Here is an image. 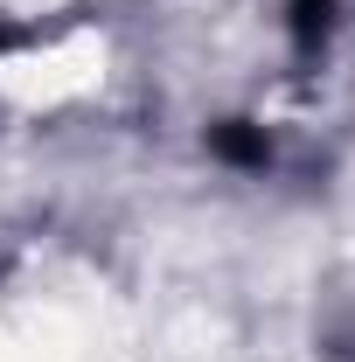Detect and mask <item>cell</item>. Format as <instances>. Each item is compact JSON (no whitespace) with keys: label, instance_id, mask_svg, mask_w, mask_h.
I'll return each mask as SVG.
<instances>
[{"label":"cell","instance_id":"cell-1","mask_svg":"<svg viewBox=\"0 0 355 362\" xmlns=\"http://www.w3.org/2000/svg\"><path fill=\"white\" fill-rule=\"evenodd\" d=\"M209 153L230 160V168H265L272 139H265V126H251V119H223L216 133H209Z\"/></svg>","mask_w":355,"mask_h":362},{"label":"cell","instance_id":"cell-2","mask_svg":"<svg viewBox=\"0 0 355 362\" xmlns=\"http://www.w3.org/2000/svg\"><path fill=\"white\" fill-rule=\"evenodd\" d=\"M320 28H327V0H293V35H300V49L320 42Z\"/></svg>","mask_w":355,"mask_h":362},{"label":"cell","instance_id":"cell-3","mask_svg":"<svg viewBox=\"0 0 355 362\" xmlns=\"http://www.w3.org/2000/svg\"><path fill=\"white\" fill-rule=\"evenodd\" d=\"M7 42H14V28H0V49H7Z\"/></svg>","mask_w":355,"mask_h":362}]
</instances>
